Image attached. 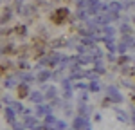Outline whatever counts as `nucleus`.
I'll use <instances>...</instances> for the list:
<instances>
[{"instance_id":"obj_1","label":"nucleus","mask_w":135,"mask_h":130,"mask_svg":"<svg viewBox=\"0 0 135 130\" xmlns=\"http://www.w3.org/2000/svg\"><path fill=\"white\" fill-rule=\"evenodd\" d=\"M67 16H69L67 9H58V11H54V15H51V22L56 24V25H61V24H65Z\"/></svg>"},{"instance_id":"obj_2","label":"nucleus","mask_w":135,"mask_h":130,"mask_svg":"<svg viewBox=\"0 0 135 130\" xmlns=\"http://www.w3.org/2000/svg\"><path fill=\"white\" fill-rule=\"evenodd\" d=\"M25 94H27V87L25 85H20V89H18V96H25Z\"/></svg>"}]
</instances>
